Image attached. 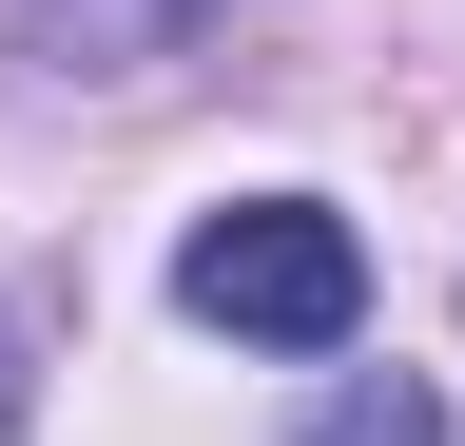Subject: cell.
Instances as JSON below:
<instances>
[{"label":"cell","mask_w":465,"mask_h":446,"mask_svg":"<svg viewBox=\"0 0 465 446\" xmlns=\"http://www.w3.org/2000/svg\"><path fill=\"white\" fill-rule=\"evenodd\" d=\"M174 311L232 330V350H349L369 330V233L330 194H232L174 233Z\"/></svg>","instance_id":"6da1fadb"},{"label":"cell","mask_w":465,"mask_h":446,"mask_svg":"<svg viewBox=\"0 0 465 446\" xmlns=\"http://www.w3.org/2000/svg\"><path fill=\"white\" fill-rule=\"evenodd\" d=\"M213 0H20V39H39V78H136V59H174Z\"/></svg>","instance_id":"7a4b0ae2"},{"label":"cell","mask_w":465,"mask_h":446,"mask_svg":"<svg viewBox=\"0 0 465 446\" xmlns=\"http://www.w3.org/2000/svg\"><path fill=\"white\" fill-rule=\"evenodd\" d=\"M291 446H446V388H427V369H349Z\"/></svg>","instance_id":"3957f363"},{"label":"cell","mask_w":465,"mask_h":446,"mask_svg":"<svg viewBox=\"0 0 465 446\" xmlns=\"http://www.w3.org/2000/svg\"><path fill=\"white\" fill-rule=\"evenodd\" d=\"M0 446H20V330H0Z\"/></svg>","instance_id":"277c9868"}]
</instances>
